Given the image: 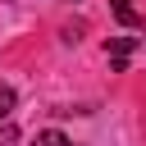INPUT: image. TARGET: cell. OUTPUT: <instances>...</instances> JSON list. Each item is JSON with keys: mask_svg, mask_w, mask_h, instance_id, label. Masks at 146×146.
I'll return each instance as SVG.
<instances>
[{"mask_svg": "<svg viewBox=\"0 0 146 146\" xmlns=\"http://www.w3.org/2000/svg\"><path fill=\"white\" fill-rule=\"evenodd\" d=\"M137 46H141V36H114V41H110V68L123 73V68H128V55H132Z\"/></svg>", "mask_w": 146, "mask_h": 146, "instance_id": "cell-1", "label": "cell"}, {"mask_svg": "<svg viewBox=\"0 0 146 146\" xmlns=\"http://www.w3.org/2000/svg\"><path fill=\"white\" fill-rule=\"evenodd\" d=\"M110 9H114V18H119L123 27H141V14H137L132 0H110Z\"/></svg>", "mask_w": 146, "mask_h": 146, "instance_id": "cell-2", "label": "cell"}, {"mask_svg": "<svg viewBox=\"0 0 146 146\" xmlns=\"http://www.w3.org/2000/svg\"><path fill=\"white\" fill-rule=\"evenodd\" d=\"M36 146H73L64 132H55V128H46V132H36Z\"/></svg>", "mask_w": 146, "mask_h": 146, "instance_id": "cell-3", "label": "cell"}, {"mask_svg": "<svg viewBox=\"0 0 146 146\" xmlns=\"http://www.w3.org/2000/svg\"><path fill=\"white\" fill-rule=\"evenodd\" d=\"M9 110H14V91L0 87V119H9Z\"/></svg>", "mask_w": 146, "mask_h": 146, "instance_id": "cell-4", "label": "cell"}, {"mask_svg": "<svg viewBox=\"0 0 146 146\" xmlns=\"http://www.w3.org/2000/svg\"><path fill=\"white\" fill-rule=\"evenodd\" d=\"M14 141H18V132H14L9 123H5V128H0V146H14Z\"/></svg>", "mask_w": 146, "mask_h": 146, "instance_id": "cell-5", "label": "cell"}, {"mask_svg": "<svg viewBox=\"0 0 146 146\" xmlns=\"http://www.w3.org/2000/svg\"><path fill=\"white\" fill-rule=\"evenodd\" d=\"M68 5H78V0H68Z\"/></svg>", "mask_w": 146, "mask_h": 146, "instance_id": "cell-6", "label": "cell"}]
</instances>
